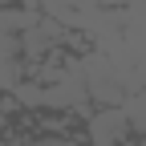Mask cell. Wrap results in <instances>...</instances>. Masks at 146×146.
I'll list each match as a JSON object with an SVG mask.
<instances>
[{"label": "cell", "instance_id": "1", "mask_svg": "<svg viewBox=\"0 0 146 146\" xmlns=\"http://www.w3.org/2000/svg\"><path fill=\"white\" fill-rule=\"evenodd\" d=\"M85 134H89V146H126L130 118L122 106H102L85 118Z\"/></svg>", "mask_w": 146, "mask_h": 146}, {"label": "cell", "instance_id": "2", "mask_svg": "<svg viewBox=\"0 0 146 146\" xmlns=\"http://www.w3.org/2000/svg\"><path fill=\"white\" fill-rule=\"evenodd\" d=\"M25 77H29V61H25V49H21V33L0 36V85L16 89Z\"/></svg>", "mask_w": 146, "mask_h": 146}, {"label": "cell", "instance_id": "3", "mask_svg": "<svg viewBox=\"0 0 146 146\" xmlns=\"http://www.w3.org/2000/svg\"><path fill=\"white\" fill-rule=\"evenodd\" d=\"M122 110H126V118H130V134H146V94L126 98Z\"/></svg>", "mask_w": 146, "mask_h": 146}, {"label": "cell", "instance_id": "4", "mask_svg": "<svg viewBox=\"0 0 146 146\" xmlns=\"http://www.w3.org/2000/svg\"><path fill=\"white\" fill-rule=\"evenodd\" d=\"M25 146H77V142L65 138V134H41V138H33V142H25Z\"/></svg>", "mask_w": 146, "mask_h": 146}, {"label": "cell", "instance_id": "5", "mask_svg": "<svg viewBox=\"0 0 146 146\" xmlns=\"http://www.w3.org/2000/svg\"><path fill=\"white\" fill-rule=\"evenodd\" d=\"M0 4H25V0H0Z\"/></svg>", "mask_w": 146, "mask_h": 146}, {"label": "cell", "instance_id": "6", "mask_svg": "<svg viewBox=\"0 0 146 146\" xmlns=\"http://www.w3.org/2000/svg\"><path fill=\"white\" fill-rule=\"evenodd\" d=\"M4 94H8V89H4V85H0V98H4Z\"/></svg>", "mask_w": 146, "mask_h": 146}]
</instances>
